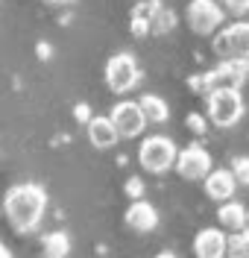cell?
<instances>
[{
    "instance_id": "ffe728a7",
    "label": "cell",
    "mask_w": 249,
    "mask_h": 258,
    "mask_svg": "<svg viewBox=\"0 0 249 258\" xmlns=\"http://www.w3.org/2000/svg\"><path fill=\"white\" fill-rule=\"evenodd\" d=\"M155 6H158V0H141V3H135L132 6V18L135 21H147L152 18V12H155Z\"/></svg>"
},
{
    "instance_id": "e0dca14e",
    "label": "cell",
    "mask_w": 249,
    "mask_h": 258,
    "mask_svg": "<svg viewBox=\"0 0 249 258\" xmlns=\"http://www.w3.org/2000/svg\"><path fill=\"white\" fill-rule=\"evenodd\" d=\"M173 27H176V12L170 6H164V3H158L152 18H149V35H164Z\"/></svg>"
},
{
    "instance_id": "ac0fdd59",
    "label": "cell",
    "mask_w": 249,
    "mask_h": 258,
    "mask_svg": "<svg viewBox=\"0 0 249 258\" xmlns=\"http://www.w3.org/2000/svg\"><path fill=\"white\" fill-rule=\"evenodd\" d=\"M226 258H249V229L229 235V241H226Z\"/></svg>"
},
{
    "instance_id": "44dd1931",
    "label": "cell",
    "mask_w": 249,
    "mask_h": 258,
    "mask_svg": "<svg viewBox=\"0 0 249 258\" xmlns=\"http://www.w3.org/2000/svg\"><path fill=\"white\" fill-rule=\"evenodd\" d=\"M185 123H188V129H191L194 135H205V129H208V117H202V114L194 112V114H188Z\"/></svg>"
},
{
    "instance_id": "7402d4cb",
    "label": "cell",
    "mask_w": 249,
    "mask_h": 258,
    "mask_svg": "<svg viewBox=\"0 0 249 258\" xmlns=\"http://www.w3.org/2000/svg\"><path fill=\"white\" fill-rule=\"evenodd\" d=\"M223 6H226L232 15H246L249 12V0H223Z\"/></svg>"
},
{
    "instance_id": "6da1fadb",
    "label": "cell",
    "mask_w": 249,
    "mask_h": 258,
    "mask_svg": "<svg viewBox=\"0 0 249 258\" xmlns=\"http://www.w3.org/2000/svg\"><path fill=\"white\" fill-rule=\"evenodd\" d=\"M47 209V191L35 182H24V185H12L6 197H3V211L9 217V223L15 232H33L41 223Z\"/></svg>"
},
{
    "instance_id": "2e32d148",
    "label": "cell",
    "mask_w": 249,
    "mask_h": 258,
    "mask_svg": "<svg viewBox=\"0 0 249 258\" xmlns=\"http://www.w3.org/2000/svg\"><path fill=\"white\" fill-rule=\"evenodd\" d=\"M41 249H44V258H67V252H70L67 232H47L41 238Z\"/></svg>"
},
{
    "instance_id": "9c48e42d",
    "label": "cell",
    "mask_w": 249,
    "mask_h": 258,
    "mask_svg": "<svg viewBox=\"0 0 249 258\" xmlns=\"http://www.w3.org/2000/svg\"><path fill=\"white\" fill-rule=\"evenodd\" d=\"M176 173L188 182H194V179H205L211 173V156H208V150L199 144H191L179 150V156H176Z\"/></svg>"
},
{
    "instance_id": "603a6c76",
    "label": "cell",
    "mask_w": 249,
    "mask_h": 258,
    "mask_svg": "<svg viewBox=\"0 0 249 258\" xmlns=\"http://www.w3.org/2000/svg\"><path fill=\"white\" fill-rule=\"evenodd\" d=\"M126 194L132 197V203L135 200H141V197H144V185H141V179H129V182H126Z\"/></svg>"
},
{
    "instance_id": "5b68a950",
    "label": "cell",
    "mask_w": 249,
    "mask_h": 258,
    "mask_svg": "<svg viewBox=\"0 0 249 258\" xmlns=\"http://www.w3.org/2000/svg\"><path fill=\"white\" fill-rule=\"evenodd\" d=\"M214 53L229 62V59H249V21H234L229 27L214 32V41H211Z\"/></svg>"
},
{
    "instance_id": "3957f363",
    "label": "cell",
    "mask_w": 249,
    "mask_h": 258,
    "mask_svg": "<svg viewBox=\"0 0 249 258\" xmlns=\"http://www.w3.org/2000/svg\"><path fill=\"white\" fill-rule=\"evenodd\" d=\"M246 112V103H243V97L240 91H234V88H220V91H211L208 94V109H205V117L220 129H229L234 126L240 117Z\"/></svg>"
},
{
    "instance_id": "4fadbf2b",
    "label": "cell",
    "mask_w": 249,
    "mask_h": 258,
    "mask_svg": "<svg viewBox=\"0 0 249 258\" xmlns=\"http://www.w3.org/2000/svg\"><path fill=\"white\" fill-rule=\"evenodd\" d=\"M85 129H88V141L97 147V150H109V147L117 144V129L115 123L109 120V114H94L88 123H85Z\"/></svg>"
},
{
    "instance_id": "cb8c5ba5",
    "label": "cell",
    "mask_w": 249,
    "mask_h": 258,
    "mask_svg": "<svg viewBox=\"0 0 249 258\" xmlns=\"http://www.w3.org/2000/svg\"><path fill=\"white\" fill-rule=\"evenodd\" d=\"M76 117H79V120H82V123H88V120H91V117H94V114L88 112V106H85V103H79V106H76Z\"/></svg>"
},
{
    "instance_id": "ba28073f",
    "label": "cell",
    "mask_w": 249,
    "mask_h": 258,
    "mask_svg": "<svg viewBox=\"0 0 249 258\" xmlns=\"http://www.w3.org/2000/svg\"><path fill=\"white\" fill-rule=\"evenodd\" d=\"M109 120L115 123L120 138H138L147 129V117L141 112L138 100H120V103H115L112 112H109Z\"/></svg>"
},
{
    "instance_id": "4316f807",
    "label": "cell",
    "mask_w": 249,
    "mask_h": 258,
    "mask_svg": "<svg viewBox=\"0 0 249 258\" xmlns=\"http://www.w3.org/2000/svg\"><path fill=\"white\" fill-rule=\"evenodd\" d=\"M44 3H50V6H65V3H73V0H44Z\"/></svg>"
},
{
    "instance_id": "52a82bcc",
    "label": "cell",
    "mask_w": 249,
    "mask_h": 258,
    "mask_svg": "<svg viewBox=\"0 0 249 258\" xmlns=\"http://www.w3.org/2000/svg\"><path fill=\"white\" fill-rule=\"evenodd\" d=\"M223 6L217 0H191L188 3V27L197 35H211L223 27Z\"/></svg>"
},
{
    "instance_id": "d4e9b609",
    "label": "cell",
    "mask_w": 249,
    "mask_h": 258,
    "mask_svg": "<svg viewBox=\"0 0 249 258\" xmlns=\"http://www.w3.org/2000/svg\"><path fill=\"white\" fill-rule=\"evenodd\" d=\"M0 258H12V249L6 243H0Z\"/></svg>"
},
{
    "instance_id": "30bf717a",
    "label": "cell",
    "mask_w": 249,
    "mask_h": 258,
    "mask_svg": "<svg viewBox=\"0 0 249 258\" xmlns=\"http://www.w3.org/2000/svg\"><path fill=\"white\" fill-rule=\"evenodd\" d=\"M229 235L223 229H202L194 238V255L197 258H226Z\"/></svg>"
},
{
    "instance_id": "7c38bea8",
    "label": "cell",
    "mask_w": 249,
    "mask_h": 258,
    "mask_svg": "<svg viewBox=\"0 0 249 258\" xmlns=\"http://www.w3.org/2000/svg\"><path fill=\"white\" fill-rule=\"evenodd\" d=\"M202 182H205V194H208L211 200H217V203H229V200L234 197V188H237L232 170H226V167L211 170Z\"/></svg>"
},
{
    "instance_id": "8992f818",
    "label": "cell",
    "mask_w": 249,
    "mask_h": 258,
    "mask_svg": "<svg viewBox=\"0 0 249 258\" xmlns=\"http://www.w3.org/2000/svg\"><path fill=\"white\" fill-rule=\"evenodd\" d=\"M103 77H106V85H109L115 94H126V91H132L135 85H138L141 71H138V62H135L132 53H115V56L106 62Z\"/></svg>"
},
{
    "instance_id": "9a60e30c",
    "label": "cell",
    "mask_w": 249,
    "mask_h": 258,
    "mask_svg": "<svg viewBox=\"0 0 249 258\" xmlns=\"http://www.w3.org/2000/svg\"><path fill=\"white\" fill-rule=\"evenodd\" d=\"M138 106H141V112L147 117V123H164L170 117V106L158 94H144L138 100Z\"/></svg>"
},
{
    "instance_id": "5bb4252c",
    "label": "cell",
    "mask_w": 249,
    "mask_h": 258,
    "mask_svg": "<svg viewBox=\"0 0 249 258\" xmlns=\"http://www.w3.org/2000/svg\"><path fill=\"white\" fill-rule=\"evenodd\" d=\"M217 223L223 226V229H229V232H243L246 229V209L240 206V203H234V200H229V203H223L220 209H217Z\"/></svg>"
},
{
    "instance_id": "484cf974",
    "label": "cell",
    "mask_w": 249,
    "mask_h": 258,
    "mask_svg": "<svg viewBox=\"0 0 249 258\" xmlns=\"http://www.w3.org/2000/svg\"><path fill=\"white\" fill-rule=\"evenodd\" d=\"M38 56H41V59H47V56H50V47H47V44H38Z\"/></svg>"
},
{
    "instance_id": "d6986e66",
    "label": "cell",
    "mask_w": 249,
    "mask_h": 258,
    "mask_svg": "<svg viewBox=\"0 0 249 258\" xmlns=\"http://www.w3.org/2000/svg\"><path fill=\"white\" fill-rule=\"evenodd\" d=\"M232 176L237 185H249V156H237L232 161Z\"/></svg>"
},
{
    "instance_id": "7a4b0ae2",
    "label": "cell",
    "mask_w": 249,
    "mask_h": 258,
    "mask_svg": "<svg viewBox=\"0 0 249 258\" xmlns=\"http://www.w3.org/2000/svg\"><path fill=\"white\" fill-rule=\"evenodd\" d=\"M246 82H249V59H229V62H220L208 74L191 77V88L199 91V94H211V91H220V88L240 91V85H246Z\"/></svg>"
},
{
    "instance_id": "277c9868",
    "label": "cell",
    "mask_w": 249,
    "mask_h": 258,
    "mask_svg": "<svg viewBox=\"0 0 249 258\" xmlns=\"http://www.w3.org/2000/svg\"><path fill=\"white\" fill-rule=\"evenodd\" d=\"M176 156L179 150L167 135H149L141 141V150H138V161L147 173H167L170 167H176Z\"/></svg>"
},
{
    "instance_id": "8fae6325",
    "label": "cell",
    "mask_w": 249,
    "mask_h": 258,
    "mask_svg": "<svg viewBox=\"0 0 249 258\" xmlns=\"http://www.w3.org/2000/svg\"><path fill=\"white\" fill-rule=\"evenodd\" d=\"M123 220H126V226L132 229V232H152L155 226H158V211H155V206L152 203H147V200H135L132 206L126 209V214H123Z\"/></svg>"
},
{
    "instance_id": "83f0119b",
    "label": "cell",
    "mask_w": 249,
    "mask_h": 258,
    "mask_svg": "<svg viewBox=\"0 0 249 258\" xmlns=\"http://www.w3.org/2000/svg\"><path fill=\"white\" fill-rule=\"evenodd\" d=\"M155 258H179V255H173V252H158Z\"/></svg>"
}]
</instances>
